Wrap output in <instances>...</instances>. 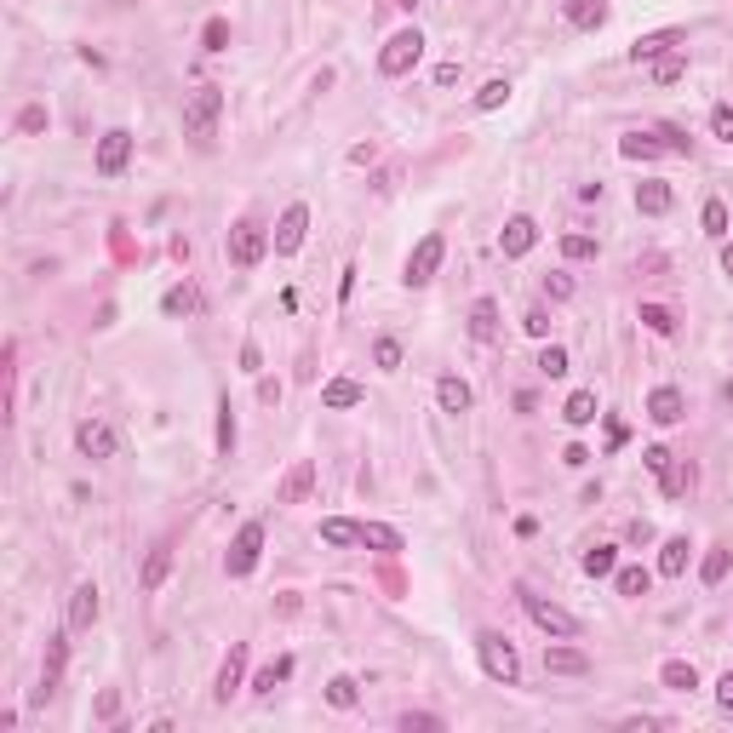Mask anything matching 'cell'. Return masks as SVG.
Returning a JSON list of instances; mask_svg holds the SVG:
<instances>
[{
	"mask_svg": "<svg viewBox=\"0 0 733 733\" xmlns=\"http://www.w3.org/2000/svg\"><path fill=\"white\" fill-rule=\"evenodd\" d=\"M321 401H326L333 413H344V407H362V384H355V379H333V384L321 389Z\"/></svg>",
	"mask_w": 733,
	"mask_h": 733,
	"instance_id": "4316f807",
	"label": "cell"
},
{
	"mask_svg": "<svg viewBox=\"0 0 733 733\" xmlns=\"http://www.w3.org/2000/svg\"><path fill=\"white\" fill-rule=\"evenodd\" d=\"M642 326H648V333H659V338H670V333H676V316H670L665 304H642Z\"/></svg>",
	"mask_w": 733,
	"mask_h": 733,
	"instance_id": "ab89813d",
	"label": "cell"
},
{
	"mask_svg": "<svg viewBox=\"0 0 733 733\" xmlns=\"http://www.w3.org/2000/svg\"><path fill=\"white\" fill-rule=\"evenodd\" d=\"M561 18H568L573 29H602L607 23V0H568Z\"/></svg>",
	"mask_w": 733,
	"mask_h": 733,
	"instance_id": "7402d4cb",
	"label": "cell"
},
{
	"mask_svg": "<svg viewBox=\"0 0 733 733\" xmlns=\"http://www.w3.org/2000/svg\"><path fill=\"white\" fill-rule=\"evenodd\" d=\"M619 155H625V161H659L665 144L653 132H625V138H619Z\"/></svg>",
	"mask_w": 733,
	"mask_h": 733,
	"instance_id": "d4e9b609",
	"label": "cell"
},
{
	"mask_svg": "<svg viewBox=\"0 0 733 733\" xmlns=\"http://www.w3.org/2000/svg\"><path fill=\"white\" fill-rule=\"evenodd\" d=\"M435 401H442V413H470V384L459 372H442L435 379Z\"/></svg>",
	"mask_w": 733,
	"mask_h": 733,
	"instance_id": "ffe728a7",
	"label": "cell"
},
{
	"mask_svg": "<svg viewBox=\"0 0 733 733\" xmlns=\"http://www.w3.org/2000/svg\"><path fill=\"white\" fill-rule=\"evenodd\" d=\"M561 464H573V470H585V464H590V453H585V447H568V453H561Z\"/></svg>",
	"mask_w": 733,
	"mask_h": 733,
	"instance_id": "680465c9",
	"label": "cell"
},
{
	"mask_svg": "<svg viewBox=\"0 0 733 733\" xmlns=\"http://www.w3.org/2000/svg\"><path fill=\"white\" fill-rule=\"evenodd\" d=\"M711 132L722 138V144H733V109H728V103H716V109H711Z\"/></svg>",
	"mask_w": 733,
	"mask_h": 733,
	"instance_id": "7dc6e473",
	"label": "cell"
},
{
	"mask_svg": "<svg viewBox=\"0 0 733 733\" xmlns=\"http://www.w3.org/2000/svg\"><path fill=\"white\" fill-rule=\"evenodd\" d=\"M659 144H665V149H676V155H688V149H693V144H688V138H682L676 127H659Z\"/></svg>",
	"mask_w": 733,
	"mask_h": 733,
	"instance_id": "816d5d0a",
	"label": "cell"
},
{
	"mask_svg": "<svg viewBox=\"0 0 733 733\" xmlns=\"http://www.w3.org/2000/svg\"><path fill=\"white\" fill-rule=\"evenodd\" d=\"M304 229H309V207H304V201H292V207L287 212H281V224H275V253L281 258H292V253H299V246H304Z\"/></svg>",
	"mask_w": 733,
	"mask_h": 733,
	"instance_id": "30bf717a",
	"label": "cell"
},
{
	"mask_svg": "<svg viewBox=\"0 0 733 733\" xmlns=\"http://www.w3.org/2000/svg\"><path fill=\"white\" fill-rule=\"evenodd\" d=\"M688 481H693V464H670V470H665V493H670V498L688 493Z\"/></svg>",
	"mask_w": 733,
	"mask_h": 733,
	"instance_id": "f6af8a7d",
	"label": "cell"
},
{
	"mask_svg": "<svg viewBox=\"0 0 733 733\" xmlns=\"http://www.w3.org/2000/svg\"><path fill=\"white\" fill-rule=\"evenodd\" d=\"M510 103V81H487L476 92V109H505Z\"/></svg>",
	"mask_w": 733,
	"mask_h": 733,
	"instance_id": "7bdbcfd3",
	"label": "cell"
},
{
	"mask_svg": "<svg viewBox=\"0 0 733 733\" xmlns=\"http://www.w3.org/2000/svg\"><path fill=\"white\" fill-rule=\"evenodd\" d=\"M166 573H173V544H155V550L144 556V573H138V585H144V590H161Z\"/></svg>",
	"mask_w": 733,
	"mask_h": 733,
	"instance_id": "44dd1931",
	"label": "cell"
},
{
	"mask_svg": "<svg viewBox=\"0 0 733 733\" xmlns=\"http://www.w3.org/2000/svg\"><path fill=\"white\" fill-rule=\"evenodd\" d=\"M728 568H733V556H728V550H711V556H705V568H699V579H705V585H722V579H728Z\"/></svg>",
	"mask_w": 733,
	"mask_h": 733,
	"instance_id": "b9f144b4",
	"label": "cell"
},
{
	"mask_svg": "<svg viewBox=\"0 0 733 733\" xmlns=\"http://www.w3.org/2000/svg\"><path fill=\"white\" fill-rule=\"evenodd\" d=\"M309 487H316V464H309V459H299V464L287 470V481L275 487V505H304V498H309Z\"/></svg>",
	"mask_w": 733,
	"mask_h": 733,
	"instance_id": "9a60e30c",
	"label": "cell"
},
{
	"mask_svg": "<svg viewBox=\"0 0 733 733\" xmlns=\"http://www.w3.org/2000/svg\"><path fill=\"white\" fill-rule=\"evenodd\" d=\"M596 389H573V396H568V407H561V418H568V425L573 430H585V425H596Z\"/></svg>",
	"mask_w": 733,
	"mask_h": 733,
	"instance_id": "cb8c5ba5",
	"label": "cell"
},
{
	"mask_svg": "<svg viewBox=\"0 0 733 733\" xmlns=\"http://www.w3.org/2000/svg\"><path fill=\"white\" fill-rule=\"evenodd\" d=\"M98 613H103V596H98V585H75V596H69V630H92L98 625Z\"/></svg>",
	"mask_w": 733,
	"mask_h": 733,
	"instance_id": "7c38bea8",
	"label": "cell"
},
{
	"mask_svg": "<svg viewBox=\"0 0 733 733\" xmlns=\"http://www.w3.org/2000/svg\"><path fill=\"white\" fill-rule=\"evenodd\" d=\"M442 258H447V241L430 229V236H425V241H418L413 253H407V275H401V281H407V287H430V281H435V270H442Z\"/></svg>",
	"mask_w": 733,
	"mask_h": 733,
	"instance_id": "52a82bcc",
	"label": "cell"
},
{
	"mask_svg": "<svg viewBox=\"0 0 733 733\" xmlns=\"http://www.w3.org/2000/svg\"><path fill=\"white\" fill-rule=\"evenodd\" d=\"M326 705H333V711H355V705H362L355 676H333V682H326Z\"/></svg>",
	"mask_w": 733,
	"mask_h": 733,
	"instance_id": "4dcf8cb0",
	"label": "cell"
},
{
	"mask_svg": "<svg viewBox=\"0 0 733 733\" xmlns=\"http://www.w3.org/2000/svg\"><path fill=\"white\" fill-rule=\"evenodd\" d=\"M270 229H258L253 218H241L236 229H229V241H224V253H229V264H236V270H258L264 264V253H270Z\"/></svg>",
	"mask_w": 733,
	"mask_h": 733,
	"instance_id": "3957f363",
	"label": "cell"
},
{
	"mask_svg": "<svg viewBox=\"0 0 733 733\" xmlns=\"http://www.w3.org/2000/svg\"><path fill=\"white\" fill-rule=\"evenodd\" d=\"M539 372H544V379H561V372H568V350H561V344H544V350H539Z\"/></svg>",
	"mask_w": 733,
	"mask_h": 733,
	"instance_id": "60d3db41",
	"label": "cell"
},
{
	"mask_svg": "<svg viewBox=\"0 0 733 733\" xmlns=\"http://www.w3.org/2000/svg\"><path fill=\"white\" fill-rule=\"evenodd\" d=\"M544 292H550L556 304H561V299H573V275H561V270H556V275H544Z\"/></svg>",
	"mask_w": 733,
	"mask_h": 733,
	"instance_id": "c3c4849f",
	"label": "cell"
},
{
	"mask_svg": "<svg viewBox=\"0 0 733 733\" xmlns=\"http://www.w3.org/2000/svg\"><path fill=\"white\" fill-rule=\"evenodd\" d=\"M161 309H166V316H195V309H201V292L183 281V287H173V292L161 299Z\"/></svg>",
	"mask_w": 733,
	"mask_h": 733,
	"instance_id": "d6a6232c",
	"label": "cell"
},
{
	"mask_svg": "<svg viewBox=\"0 0 733 733\" xmlns=\"http://www.w3.org/2000/svg\"><path fill=\"white\" fill-rule=\"evenodd\" d=\"M321 539H326V544H338V550H344V544H362V522L326 516V522H321Z\"/></svg>",
	"mask_w": 733,
	"mask_h": 733,
	"instance_id": "1f68e13d",
	"label": "cell"
},
{
	"mask_svg": "<svg viewBox=\"0 0 733 733\" xmlns=\"http://www.w3.org/2000/svg\"><path fill=\"white\" fill-rule=\"evenodd\" d=\"M287 676H292V659H275V665H264L258 676H253V693H275V688H281Z\"/></svg>",
	"mask_w": 733,
	"mask_h": 733,
	"instance_id": "d590c367",
	"label": "cell"
},
{
	"mask_svg": "<svg viewBox=\"0 0 733 733\" xmlns=\"http://www.w3.org/2000/svg\"><path fill=\"white\" fill-rule=\"evenodd\" d=\"M670 183L665 178H648V183H636V212H648V218H665L670 212Z\"/></svg>",
	"mask_w": 733,
	"mask_h": 733,
	"instance_id": "d6986e66",
	"label": "cell"
},
{
	"mask_svg": "<svg viewBox=\"0 0 733 733\" xmlns=\"http://www.w3.org/2000/svg\"><path fill=\"white\" fill-rule=\"evenodd\" d=\"M372 362H379L384 372H396L401 367V344H396V338H379V344H372Z\"/></svg>",
	"mask_w": 733,
	"mask_h": 733,
	"instance_id": "ee69618b",
	"label": "cell"
},
{
	"mask_svg": "<svg viewBox=\"0 0 733 733\" xmlns=\"http://www.w3.org/2000/svg\"><path fill=\"white\" fill-rule=\"evenodd\" d=\"M98 716H103V722H115V716H121V693H115V688L98 699Z\"/></svg>",
	"mask_w": 733,
	"mask_h": 733,
	"instance_id": "db71d44e",
	"label": "cell"
},
{
	"mask_svg": "<svg viewBox=\"0 0 733 733\" xmlns=\"http://www.w3.org/2000/svg\"><path fill=\"white\" fill-rule=\"evenodd\" d=\"M396 6H407V12H413V6H418V0H396Z\"/></svg>",
	"mask_w": 733,
	"mask_h": 733,
	"instance_id": "6125c7cd",
	"label": "cell"
},
{
	"mask_svg": "<svg viewBox=\"0 0 733 733\" xmlns=\"http://www.w3.org/2000/svg\"><path fill=\"white\" fill-rule=\"evenodd\" d=\"M18 127H23V132H40V127H46V109H23Z\"/></svg>",
	"mask_w": 733,
	"mask_h": 733,
	"instance_id": "11a10c76",
	"label": "cell"
},
{
	"mask_svg": "<svg viewBox=\"0 0 733 733\" xmlns=\"http://www.w3.org/2000/svg\"><path fill=\"white\" fill-rule=\"evenodd\" d=\"M544 670H550V676H590V653H579V648H544Z\"/></svg>",
	"mask_w": 733,
	"mask_h": 733,
	"instance_id": "ac0fdd59",
	"label": "cell"
},
{
	"mask_svg": "<svg viewBox=\"0 0 733 733\" xmlns=\"http://www.w3.org/2000/svg\"><path fill=\"white\" fill-rule=\"evenodd\" d=\"M522 607H527V619L544 630V636H556V642H573L579 636V619L568 613V607H556V602H544V596H533V590L522 585Z\"/></svg>",
	"mask_w": 733,
	"mask_h": 733,
	"instance_id": "277c9868",
	"label": "cell"
},
{
	"mask_svg": "<svg viewBox=\"0 0 733 733\" xmlns=\"http://www.w3.org/2000/svg\"><path fill=\"white\" fill-rule=\"evenodd\" d=\"M522 326H527L533 338H550V316H544V309H527V316H522Z\"/></svg>",
	"mask_w": 733,
	"mask_h": 733,
	"instance_id": "681fc988",
	"label": "cell"
},
{
	"mask_svg": "<svg viewBox=\"0 0 733 733\" xmlns=\"http://www.w3.org/2000/svg\"><path fill=\"white\" fill-rule=\"evenodd\" d=\"M127 161H132V132H127V127H109V132L98 138L92 166H98V178H121V173H127Z\"/></svg>",
	"mask_w": 733,
	"mask_h": 733,
	"instance_id": "ba28073f",
	"label": "cell"
},
{
	"mask_svg": "<svg viewBox=\"0 0 733 733\" xmlns=\"http://www.w3.org/2000/svg\"><path fill=\"white\" fill-rule=\"evenodd\" d=\"M258 556H264V522H246L236 533V544H229V556H224V573L229 579H246L258 568Z\"/></svg>",
	"mask_w": 733,
	"mask_h": 733,
	"instance_id": "8992f818",
	"label": "cell"
},
{
	"mask_svg": "<svg viewBox=\"0 0 733 733\" xmlns=\"http://www.w3.org/2000/svg\"><path fill=\"white\" fill-rule=\"evenodd\" d=\"M682 413H688V401H682L676 384H659L648 396V418H653V425H682Z\"/></svg>",
	"mask_w": 733,
	"mask_h": 733,
	"instance_id": "5bb4252c",
	"label": "cell"
},
{
	"mask_svg": "<svg viewBox=\"0 0 733 733\" xmlns=\"http://www.w3.org/2000/svg\"><path fill=\"white\" fill-rule=\"evenodd\" d=\"M218 115H224V92H218V86H195L190 98H183V138H195V144L207 149Z\"/></svg>",
	"mask_w": 733,
	"mask_h": 733,
	"instance_id": "6da1fadb",
	"label": "cell"
},
{
	"mask_svg": "<svg viewBox=\"0 0 733 733\" xmlns=\"http://www.w3.org/2000/svg\"><path fill=\"white\" fill-rule=\"evenodd\" d=\"M241 676H246V642H236V648L224 653V665H218V688H212L218 705H229V693L241 688Z\"/></svg>",
	"mask_w": 733,
	"mask_h": 733,
	"instance_id": "4fadbf2b",
	"label": "cell"
},
{
	"mask_svg": "<svg viewBox=\"0 0 733 733\" xmlns=\"http://www.w3.org/2000/svg\"><path fill=\"white\" fill-rule=\"evenodd\" d=\"M613 585H619V596L636 602V596H648V590H653V573H648V568H619Z\"/></svg>",
	"mask_w": 733,
	"mask_h": 733,
	"instance_id": "836d02e7",
	"label": "cell"
},
{
	"mask_svg": "<svg viewBox=\"0 0 733 733\" xmlns=\"http://www.w3.org/2000/svg\"><path fill=\"white\" fill-rule=\"evenodd\" d=\"M722 401H728V407H733V379H728V384H722Z\"/></svg>",
	"mask_w": 733,
	"mask_h": 733,
	"instance_id": "94428289",
	"label": "cell"
},
{
	"mask_svg": "<svg viewBox=\"0 0 733 733\" xmlns=\"http://www.w3.org/2000/svg\"><path fill=\"white\" fill-rule=\"evenodd\" d=\"M476 653H481V670H487L493 682H505V688H516V682H522V659H516V648H510L498 630H481L476 636Z\"/></svg>",
	"mask_w": 733,
	"mask_h": 733,
	"instance_id": "7a4b0ae2",
	"label": "cell"
},
{
	"mask_svg": "<svg viewBox=\"0 0 733 733\" xmlns=\"http://www.w3.org/2000/svg\"><path fill=\"white\" fill-rule=\"evenodd\" d=\"M418 58H425V35H418V29H401V35L384 40L379 75H407V69H418Z\"/></svg>",
	"mask_w": 733,
	"mask_h": 733,
	"instance_id": "5b68a950",
	"label": "cell"
},
{
	"mask_svg": "<svg viewBox=\"0 0 733 733\" xmlns=\"http://www.w3.org/2000/svg\"><path fill=\"white\" fill-rule=\"evenodd\" d=\"M362 544H367V550L396 556L401 550V533H396V527H384V522H362Z\"/></svg>",
	"mask_w": 733,
	"mask_h": 733,
	"instance_id": "f1b7e54d",
	"label": "cell"
},
{
	"mask_svg": "<svg viewBox=\"0 0 733 733\" xmlns=\"http://www.w3.org/2000/svg\"><path fill=\"white\" fill-rule=\"evenodd\" d=\"M716 705H722V711H733V670H728L722 682H716Z\"/></svg>",
	"mask_w": 733,
	"mask_h": 733,
	"instance_id": "9f6ffc18",
	"label": "cell"
},
{
	"mask_svg": "<svg viewBox=\"0 0 733 733\" xmlns=\"http://www.w3.org/2000/svg\"><path fill=\"white\" fill-rule=\"evenodd\" d=\"M659 682L670 693H693L699 688V670L688 665V659H665V670H659Z\"/></svg>",
	"mask_w": 733,
	"mask_h": 733,
	"instance_id": "484cf974",
	"label": "cell"
},
{
	"mask_svg": "<svg viewBox=\"0 0 733 733\" xmlns=\"http://www.w3.org/2000/svg\"><path fill=\"white\" fill-rule=\"evenodd\" d=\"M201 40H207V52H224V46H229V23H224V18H212L207 29H201Z\"/></svg>",
	"mask_w": 733,
	"mask_h": 733,
	"instance_id": "bcb514c9",
	"label": "cell"
},
{
	"mask_svg": "<svg viewBox=\"0 0 733 733\" xmlns=\"http://www.w3.org/2000/svg\"><path fill=\"white\" fill-rule=\"evenodd\" d=\"M561 258L568 264H590L596 258V236H561Z\"/></svg>",
	"mask_w": 733,
	"mask_h": 733,
	"instance_id": "f35d334b",
	"label": "cell"
},
{
	"mask_svg": "<svg viewBox=\"0 0 733 733\" xmlns=\"http://www.w3.org/2000/svg\"><path fill=\"white\" fill-rule=\"evenodd\" d=\"M676 46H688V35H682V29H659V35H642V40L630 46V64H653V58L676 52Z\"/></svg>",
	"mask_w": 733,
	"mask_h": 733,
	"instance_id": "2e32d148",
	"label": "cell"
},
{
	"mask_svg": "<svg viewBox=\"0 0 733 733\" xmlns=\"http://www.w3.org/2000/svg\"><path fill=\"white\" fill-rule=\"evenodd\" d=\"M619 568V556H613V544H596V550H585V573L590 579H607V573Z\"/></svg>",
	"mask_w": 733,
	"mask_h": 733,
	"instance_id": "8d00e7d4",
	"label": "cell"
},
{
	"mask_svg": "<svg viewBox=\"0 0 733 733\" xmlns=\"http://www.w3.org/2000/svg\"><path fill=\"white\" fill-rule=\"evenodd\" d=\"M218 453H236V407H229V396L218 401Z\"/></svg>",
	"mask_w": 733,
	"mask_h": 733,
	"instance_id": "e575fe53",
	"label": "cell"
},
{
	"mask_svg": "<svg viewBox=\"0 0 733 733\" xmlns=\"http://www.w3.org/2000/svg\"><path fill=\"white\" fill-rule=\"evenodd\" d=\"M642 464H648L653 476H665V470H670V453H665V447H648V453H642Z\"/></svg>",
	"mask_w": 733,
	"mask_h": 733,
	"instance_id": "f5cc1de1",
	"label": "cell"
},
{
	"mask_svg": "<svg viewBox=\"0 0 733 733\" xmlns=\"http://www.w3.org/2000/svg\"><path fill=\"white\" fill-rule=\"evenodd\" d=\"M401 728H407V733H413V728H425V733H430V728H442V716H430V711H407V716H401Z\"/></svg>",
	"mask_w": 733,
	"mask_h": 733,
	"instance_id": "f907efd6",
	"label": "cell"
},
{
	"mask_svg": "<svg viewBox=\"0 0 733 733\" xmlns=\"http://www.w3.org/2000/svg\"><path fill=\"white\" fill-rule=\"evenodd\" d=\"M470 338H476V344H493V338H498V304L493 299H476L470 304Z\"/></svg>",
	"mask_w": 733,
	"mask_h": 733,
	"instance_id": "603a6c76",
	"label": "cell"
},
{
	"mask_svg": "<svg viewBox=\"0 0 733 733\" xmlns=\"http://www.w3.org/2000/svg\"><path fill=\"white\" fill-rule=\"evenodd\" d=\"M75 447H81L86 459H115V447H121V435L109 418H81L75 425Z\"/></svg>",
	"mask_w": 733,
	"mask_h": 733,
	"instance_id": "9c48e42d",
	"label": "cell"
},
{
	"mask_svg": "<svg viewBox=\"0 0 733 733\" xmlns=\"http://www.w3.org/2000/svg\"><path fill=\"white\" fill-rule=\"evenodd\" d=\"M498 246H505V258H527V253L539 246V224H533L527 212H516V218L505 224V236H498Z\"/></svg>",
	"mask_w": 733,
	"mask_h": 733,
	"instance_id": "8fae6325",
	"label": "cell"
},
{
	"mask_svg": "<svg viewBox=\"0 0 733 733\" xmlns=\"http://www.w3.org/2000/svg\"><path fill=\"white\" fill-rule=\"evenodd\" d=\"M682 75H688V52H665V58H653V86H676Z\"/></svg>",
	"mask_w": 733,
	"mask_h": 733,
	"instance_id": "83f0119b",
	"label": "cell"
},
{
	"mask_svg": "<svg viewBox=\"0 0 733 733\" xmlns=\"http://www.w3.org/2000/svg\"><path fill=\"white\" fill-rule=\"evenodd\" d=\"M699 224H705V236H711V241H728V207H722V201H705Z\"/></svg>",
	"mask_w": 733,
	"mask_h": 733,
	"instance_id": "74e56055",
	"label": "cell"
},
{
	"mask_svg": "<svg viewBox=\"0 0 733 733\" xmlns=\"http://www.w3.org/2000/svg\"><path fill=\"white\" fill-rule=\"evenodd\" d=\"M258 362H264L258 344H241V372H258Z\"/></svg>",
	"mask_w": 733,
	"mask_h": 733,
	"instance_id": "6f0895ef",
	"label": "cell"
},
{
	"mask_svg": "<svg viewBox=\"0 0 733 733\" xmlns=\"http://www.w3.org/2000/svg\"><path fill=\"white\" fill-rule=\"evenodd\" d=\"M64 659H69V642H64V636H46V665H40V688H35V699H52L58 676H64Z\"/></svg>",
	"mask_w": 733,
	"mask_h": 733,
	"instance_id": "e0dca14e",
	"label": "cell"
},
{
	"mask_svg": "<svg viewBox=\"0 0 733 733\" xmlns=\"http://www.w3.org/2000/svg\"><path fill=\"white\" fill-rule=\"evenodd\" d=\"M659 573H665V579H682V573H688V539H665Z\"/></svg>",
	"mask_w": 733,
	"mask_h": 733,
	"instance_id": "f546056e",
	"label": "cell"
},
{
	"mask_svg": "<svg viewBox=\"0 0 733 733\" xmlns=\"http://www.w3.org/2000/svg\"><path fill=\"white\" fill-rule=\"evenodd\" d=\"M722 275H733V241H722Z\"/></svg>",
	"mask_w": 733,
	"mask_h": 733,
	"instance_id": "91938a15",
	"label": "cell"
}]
</instances>
